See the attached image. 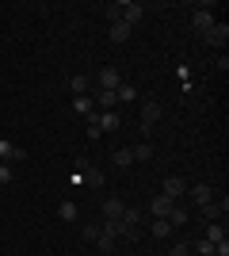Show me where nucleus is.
<instances>
[{
  "label": "nucleus",
  "mask_w": 229,
  "mask_h": 256,
  "mask_svg": "<svg viewBox=\"0 0 229 256\" xmlns=\"http://www.w3.org/2000/svg\"><path fill=\"white\" fill-rule=\"evenodd\" d=\"M11 160H27V150H23V146H11Z\"/></svg>",
  "instance_id": "c85d7f7f"
},
{
  "label": "nucleus",
  "mask_w": 229,
  "mask_h": 256,
  "mask_svg": "<svg viewBox=\"0 0 229 256\" xmlns=\"http://www.w3.org/2000/svg\"><path fill=\"white\" fill-rule=\"evenodd\" d=\"M207 241H210V245L226 241V226H207Z\"/></svg>",
  "instance_id": "5701e85b"
},
{
  "label": "nucleus",
  "mask_w": 229,
  "mask_h": 256,
  "mask_svg": "<svg viewBox=\"0 0 229 256\" xmlns=\"http://www.w3.org/2000/svg\"><path fill=\"white\" fill-rule=\"evenodd\" d=\"M4 184H11V168L8 164H0V188H4Z\"/></svg>",
  "instance_id": "cd10ccee"
},
{
  "label": "nucleus",
  "mask_w": 229,
  "mask_h": 256,
  "mask_svg": "<svg viewBox=\"0 0 229 256\" xmlns=\"http://www.w3.org/2000/svg\"><path fill=\"white\" fill-rule=\"evenodd\" d=\"M149 234L157 237V241H164V237H172V226H168V218H153V222H149Z\"/></svg>",
  "instance_id": "9d476101"
},
{
  "label": "nucleus",
  "mask_w": 229,
  "mask_h": 256,
  "mask_svg": "<svg viewBox=\"0 0 229 256\" xmlns=\"http://www.w3.org/2000/svg\"><path fill=\"white\" fill-rule=\"evenodd\" d=\"M88 84H92V80H88V76H84V73H76V76H73V80H69V88H73L76 96H88Z\"/></svg>",
  "instance_id": "f3484780"
},
{
  "label": "nucleus",
  "mask_w": 229,
  "mask_h": 256,
  "mask_svg": "<svg viewBox=\"0 0 229 256\" xmlns=\"http://www.w3.org/2000/svg\"><path fill=\"white\" fill-rule=\"evenodd\" d=\"M122 214H126V203H122V199H107V203H103V222H122Z\"/></svg>",
  "instance_id": "6e6552de"
},
{
  "label": "nucleus",
  "mask_w": 229,
  "mask_h": 256,
  "mask_svg": "<svg viewBox=\"0 0 229 256\" xmlns=\"http://www.w3.org/2000/svg\"><path fill=\"white\" fill-rule=\"evenodd\" d=\"M184 222H187V210L180 203H172V210H168V226L176 230V226H184Z\"/></svg>",
  "instance_id": "2eb2a0df"
},
{
  "label": "nucleus",
  "mask_w": 229,
  "mask_h": 256,
  "mask_svg": "<svg viewBox=\"0 0 229 256\" xmlns=\"http://www.w3.org/2000/svg\"><path fill=\"white\" fill-rule=\"evenodd\" d=\"M195 252H199V256H214V245H210L207 237H203V241H199V245H195Z\"/></svg>",
  "instance_id": "a878e982"
},
{
  "label": "nucleus",
  "mask_w": 229,
  "mask_h": 256,
  "mask_svg": "<svg viewBox=\"0 0 229 256\" xmlns=\"http://www.w3.org/2000/svg\"><path fill=\"white\" fill-rule=\"evenodd\" d=\"M214 23H218V20H214V16H210V8H199L195 16H191V27H195L199 34H207L210 27H214Z\"/></svg>",
  "instance_id": "423d86ee"
},
{
  "label": "nucleus",
  "mask_w": 229,
  "mask_h": 256,
  "mask_svg": "<svg viewBox=\"0 0 229 256\" xmlns=\"http://www.w3.org/2000/svg\"><path fill=\"white\" fill-rule=\"evenodd\" d=\"M115 164H119V168H130V164H134V153L126 150V146H122V150H115Z\"/></svg>",
  "instance_id": "aec40b11"
},
{
  "label": "nucleus",
  "mask_w": 229,
  "mask_h": 256,
  "mask_svg": "<svg viewBox=\"0 0 229 256\" xmlns=\"http://www.w3.org/2000/svg\"><path fill=\"white\" fill-rule=\"evenodd\" d=\"M92 104H99V111H115V104H119V100H115V92H99Z\"/></svg>",
  "instance_id": "dca6fc26"
},
{
  "label": "nucleus",
  "mask_w": 229,
  "mask_h": 256,
  "mask_svg": "<svg viewBox=\"0 0 229 256\" xmlns=\"http://www.w3.org/2000/svg\"><path fill=\"white\" fill-rule=\"evenodd\" d=\"M214 256H229V241H218V245H214Z\"/></svg>",
  "instance_id": "c756f323"
},
{
  "label": "nucleus",
  "mask_w": 229,
  "mask_h": 256,
  "mask_svg": "<svg viewBox=\"0 0 229 256\" xmlns=\"http://www.w3.org/2000/svg\"><path fill=\"white\" fill-rule=\"evenodd\" d=\"M57 218L61 222H76V203H61L57 206Z\"/></svg>",
  "instance_id": "4be33fe9"
},
{
  "label": "nucleus",
  "mask_w": 229,
  "mask_h": 256,
  "mask_svg": "<svg viewBox=\"0 0 229 256\" xmlns=\"http://www.w3.org/2000/svg\"><path fill=\"white\" fill-rule=\"evenodd\" d=\"M103 16H107L111 23H122V20H119V4H107V8H103Z\"/></svg>",
  "instance_id": "bb28decb"
},
{
  "label": "nucleus",
  "mask_w": 229,
  "mask_h": 256,
  "mask_svg": "<svg viewBox=\"0 0 229 256\" xmlns=\"http://www.w3.org/2000/svg\"><path fill=\"white\" fill-rule=\"evenodd\" d=\"M184 192H187V180H184V176H168V180H164V192H161V195H168V199L176 203V199H180Z\"/></svg>",
  "instance_id": "39448f33"
},
{
  "label": "nucleus",
  "mask_w": 229,
  "mask_h": 256,
  "mask_svg": "<svg viewBox=\"0 0 229 256\" xmlns=\"http://www.w3.org/2000/svg\"><path fill=\"white\" fill-rule=\"evenodd\" d=\"M115 241H119V237L103 234V230H99V237H96V245H99V252H103V256H115Z\"/></svg>",
  "instance_id": "f8f14e48"
},
{
  "label": "nucleus",
  "mask_w": 229,
  "mask_h": 256,
  "mask_svg": "<svg viewBox=\"0 0 229 256\" xmlns=\"http://www.w3.org/2000/svg\"><path fill=\"white\" fill-rule=\"evenodd\" d=\"M149 210H153V218H168L172 199H168V195H153V199H149Z\"/></svg>",
  "instance_id": "1a4fd4ad"
},
{
  "label": "nucleus",
  "mask_w": 229,
  "mask_h": 256,
  "mask_svg": "<svg viewBox=\"0 0 229 256\" xmlns=\"http://www.w3.org/2000/svg\"><path fill=\"white\" fill-rule=\"evenodd\" d=\"M168 256H191V245H187V241H176V245L168 248Z\"/></svg>",
  "instance_id": "393cba45"
},
{
  "label": "nucleus",
  "mask_w": 229,
  "mask_h": 256,
  "mask_svg": "<svg viewBox=\"0 0 229 256\" xmlns=\"http://www.w3.org/2000/svg\"><path fill=\"white\" fill-rule=\"evenodd\" d=\"M142 16H145V4H138V0H126V4H119V20L126 23V27L142 23Z\"/></svg>",
  "instance_id": "f257e3e1"
},
{
  "label": "nucleus",
  "mask_w": 229,
  "mask_h": 256,
  "mask_svg": "<svg viewBox=\"0 0 229 256\" xmlns=\"http://www.w3.org/2000/svg\"><path fill=\"white\" fill-rule=\"evenodd\" d=\"M130 153H134V160H149L153 157V146H149V142H142V146H134Z\"/></svg>",
  "instance_id": "b1692460"
},
{
  "label": "nucleus",
  "mask_w": 229,
  "mask_h": 256,
  "mask_svg": "<svg viewBox=\"0 0 229 256\" xmlns=\"http://www.w3.org/2000/svg\"><path fill=\"white\" fill-rule=\"evenodd\" d=\"M0 157H11V142H0Z\"/></svg>",
  "instance_id": "7c9ffc66"
},
{
  "label": "nucleus",
  "mask_w": 229,
  "mask_h": 256,
  "mask_svg": "<svg viewBox=\"0 0 229 256\" xmlns=\"http://www.w3.org/2000/svg\"><path fill=\"white\" fill-rule=\"evenodd\" d=\"M73 107H76V111H80V115H92V111H96V104H92V96H76V100H73Z\"/></svg>",
  "instance_id": "6ab92c4d"
},
{
  "label": "nucleus",
  "mask_w": 229,
  "mask_h": 256,
  "mask_svg": "<svg viewBox=\"0 0 229 256\" xmlns=\"http://www.w3.org/2000/svg\"><path fill=\"white\" fill-rule=\"evenodd\" d=\"M119 122L122 118L115 115V111H103V115H99V130H103V134H107V130H119Z\"/></svg>",
  "instance_id": "4468645a"
},
{
  "label": "nucleus",
  "mask_w": 229,
  "mask_h": 256,
  "mask_svg": "<svg viewBox=\"0 0 229 256\" xmlns=\"http://www.w3.org/2000/svg\"><path fill=\"white\" fill-rule=\"evenodd\" d=\"M199 210H203V218H207V222H218L222 214L229 210V199H226V195H222V199H210V203L199 206Z\"/></svg>",
  "instance_id": "f03ea898"
},
{
  "label": "nucleus",
  "mask_w": 229,
  "mask_h": 256,
  "mask_svg": "<svg viewBox=\"0 0 229 256\" xmlns=\"http://www.w3.org/2000/svg\"><path fill=\"white\" fill-rule=\"evenodd\" d=\"M111 38H115V42H126V38H130V27H126V23H111Z\"/></svg>",
  "instance_id": "412c9836"
},
{
  "label": "nucleus",
  "mask_w": 229,
  "mask_h": 256,
  "mask_svg": "<svg viewBox=\"0 0 229 256\" xmlns=\"http://www.w3.org/2000/svg\"><path fill=\"white\" fill-rule=\"evenodd\" d=\"M115 100H119V104H134V100H138V88L134 84H119L115 88Z\"/></svg>",
  "instance_id": "ddd939ff"
},
{
  "label": "nucleus",
  "mask_w": 229,
  "mask_h": 256,
  "mask_svg": "<svg viewBox=\"0 0 229 256\" xmlns=\"http://www.w3.org/2000/svg\"><path fill=\"white\" fill-rule=\"evenodd\" d=\"M84 118H88V138L99 142V138H103V130H99V115L92 111V115H84Z\"/></svg>",
  "instance_id": "a211bd4d"
},
{
  "label": "nucleus",
  "mask_w": 229,
  "mask_h": 256,
  "mask_svg": "<svg viewBox=\"0 0 229 256\" xmlns=\"http://www.w3.org/2000/svg\"><path fill=\"white\" fill-rule=\"evenodd\" d=\"M122 84V76H119V69H99V92H115V88Z\"/></svg>",
  "instance_id": "7ed1b4c3"
},
{
  "label": "nucleus",
  "mask_w": 229,
  "mask_h": 256,
  "mask_svg": "<svg viewBox=\"0 0 229 256\" xmlns=\"http://www.w3.org/2000/svg\"><path fill=\"white\" fill-rule=\"evenodd\" d=\"M157 118H161V104H142V134H153Z\"/></svg>",
  "instance_id": "20e7f679"
},
{
  "label": "nucleus",
  "mask_w": 229,
  "mask_h": 256,
  "mask_svg": "<svg viewBox=\"0 0 229 256\" xmlns=\"http://www.w3.org/2000/svg\"><path fill=\"white\" fill-rule=\"evenodd\" d=\"M191 199H195L199 206H207L210 199H214V188H207V184H195V188H191Z\"/></svg>",
  "instance_id": "9b49d317"
},
{
  "label": "nucleus",
  "mask_w": 229,
  "mask_h": 256,
  "mask_svg": "<svg viewBox=\"0 0 229 256\" xmlns=\"http://www.w3.org/2000/svg\"><path fill=\"white\" fill-rule=\"evenodd\" d=\"M226 38H229V27H226V23H214V27L203 34V42H207V46H226Z\"/></svg>",
  "instance_id": "0eeeda50"
}]
</instances>
